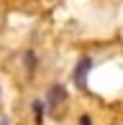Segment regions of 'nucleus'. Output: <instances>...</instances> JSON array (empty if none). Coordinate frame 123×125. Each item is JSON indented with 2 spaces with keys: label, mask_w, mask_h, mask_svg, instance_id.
Here are the masks:
<instances>
[{
  "label": "nucleus",
  "mask_w": 123,
  "mask_h": 125,
  "mask_svg": "<svg viewBox=\"0 0 123 125\" xmlns=\"http://www.w3.org/2000/svg\"><path fill=\"white\" fill-rule=\"evenodd\" d=\"M90 69H92V59L90 56H82L77 61V66H74V84L80 89H87V74H90Z\"/></svg>",
  "instance_id": "f03ea898"
},
{
  "label": "nucleus",
  "mask_w": 123,
  "mask_h": 125,
  "mask_svg": "<svg viewBox=\"0 0 123 125\" xmlns=\"http://www.w3.org/2000/svg\"><path fill=\"white\" fill-rule=\"evenodd\" d=\"M80 125H92V120H90V115H80Z\"/></svg>",
  "instance_id": "39448f33"
},
{
  "label": "nucleus",
  "mask_w": 123,
  "mask_h": 125,
  "mask_svg": "<svg viewBox=\"0 0 123 125\" xmlns=\"http://www.w3.org/2000/svg\"><path fill=\"white\" fill-rule=\"evenodd\" d=\"M44 102H46L49 110H59V107L67 102V87H64V84H51Z\"/></svg>",
  "instance_id": "f257e3e1"
},
{
  "label": "nucleus",
  "mask_w": 123,
  "mask_h": 125,
  "mask_svg": "<svg viewBox=\"0 0 123 125\" xmlns=\"http://www.w3.org/2000/svg\"><path fill=\"white\" fill-rule=\"evenodd\" d=\"M23 64H26V72L33 74V69H36V54L33 51H26L23 54Z\"/></svg>",
  "instance_id": "20e7f679"
},
{
  "label": "nucleus",
  "mask_w": 123,
  "mask_h": 125,
  "mask_svg": "<svg viewBox=\"0 0 123 125\" xmlns=\"http://www.w3.org/2000/svg\"><path fill=\"white\" fill-rule=\"evenodd\" d=\"M31 110H33V123H36V125H44V117H46V102L33 100Z\"/></svg>",
  "instance_id": "7ed1b4c3"
}]
</instances>
